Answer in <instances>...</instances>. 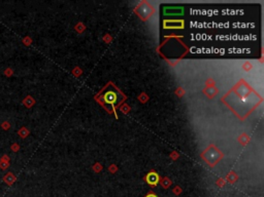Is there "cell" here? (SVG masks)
<instances>
[{
	"instance_id": "8992f818",
	"label": "cell",
	"mask_w": 264,
	"mask_h": 197,
	"mask_svg": "<svg viewBox=\"0 0 264 197\" xmlns=\"http://www.w3.org/2000/svg\"><path fill=\"white\" fill-rule=\"evenodd\" d=\"M3 74H4V76H6V77H11V76H13V74H14V70L11 68L7 67V68L4 69Z\"/></svg>"
},
{
	"instance_id": "3957f363",
	"label": "cell",
	"mask_w": 264,
	"mask_h": 197,
	"mask_svg": "<svg viewBox=\"0 0 264 197\" xmlns=\"http://www.w3.org/2000/svg\"><path fill=\"white\" fill-rule=\"evenodd\" d=\"M104 101L108 104H112V105H115L116 101H117V95H116L115 92H108L107 93H105L104 95Z\"/></svg>"
},
{
	"instance_id": "6da1fadb",
	"label": "cell",
	"mask_w": 264,
	"mask_h": 197,
	"mask_svg": "<svg viewBox=\"0 0 264 197\" xmlns=\"http://www.w3.org/2000/svg\"><path fill=\"white\" fill-rule=\"evenodd\" d=\"M145 182L149 185H151V186H156V185L159 183V176L154 171L150 172V174L145 177Z\"/></svg>"
},
{
	"instance_id": "8fae6325",
	"label": "cell",
	"mask_w": 264,
	"mask_h": 197,
	"mask_svg": "<svg viewBox=\"0 0 264 197\" xmlns=\"http://www.w3.org/2000/svg\"><path fill=\"white\" fill-rule=\"evenodd\" d=\"M23 43L25 44V45H29V44L31 43V38H29V37H25V38L23 39Z\"/></svg>"
},
{
	"instance_id": "ba28073f",
	"label": "cell",
	"mask_w": 264,
	"mask_h": 197,
	"mask_svg": "<svg viewBox=\"0 0 264 197\" xmlns=\"http://www.w3.org/2000/svg\"><path fill=\"white\" fill-rule=\"evenodd\" d=\"M1 129H4V130H8L11 129V123L8 121H3L1 123Z\"/></svg>"
},
{
	"instance_id": "30bf717a",
	"label": "cell",
	"mask_w": 264,
	"mask_h": 197,
	"mask_svg": "<svg viewBox=\"0 0 264 197\" xmlns=\"http://www.w3.org/2000/svg\"><path fill=\"white\" fill-rule=\"evenodd\" d=\"M9 160H11V158H9L8 155H2L1 158H0V161H4V162H9Z\"/></svg>"
},
{
	"instance_id": "52a82bcc",
	"label": "cell",
	"mask_w": 264,
	"mask_h": 197,
	"mask_svg": "<svg viewBox=\"0 0 264 197\" xmlns=\"http://www.w3.org/2000/svg\"><path fill=\"white\" fill-rule=\"evenodd\" d=\"M9 162H4V161H0V168L2 169V171H6L7 168L9 167Z\"/></svg>"
},
{
	"instance_id": "5b68a950",
	"label": "cell",
	"mask_w": 264,
	"mask_h": 197,
	"mask_svg": "<svg viewBox=\"0 0 264 197\" xmlns=\"http://www.w3.org/2000/svg\"><path fill=\"white\" fill-rule=\"evenodd\" d=\"M18 135H19L21 138H23V139H25L27 135H29V130L27 129L26 127H21V129H19V132H18Z\"/></svg>"
},
{
	"instance_id": "9c48e42d",
	"label": "cell",
	"mask_w": 264,
	"mask_h": 197,
	"mask_svg": "<svg viewBox=\"0 0 264 197\" xmlns=\"http://www.w3.org/2000/svg\"><path fill=\"white\" fill-rule=\"evenodd\" d=\"M11 151H13V152H18L20 150L19 144H18V143H14V144L11 146Z\"/></svg>"
},
{
	"instance_id": "277c9868",
	"label": "cell",
	"mask_w": 264,
	"mask_h": 197,
	"mask_svg": "<svg viewBox=\"0 0 264 197\" xmlns=\"http://www.w3.org/2000/svg\"><path fill=\"white\" fill-rule=\"evenodd\" d=\"M23 105H25L27 108H31L32 106L34 105V103H35V101H34V98L31 97V95H27V97L23 100Z\"/></svg>"
},
{
	"instance_id": "7c38bea8",
	"label": "cell",
	"mask_w": 264,
	"mask_h": 197,
	"mask_svg": "<svg viewBox=\"0 0 264 197\" xmlns=\"http://www.w3.org/2000/svg\"><path fill=\"white\" fill-rule=\"evenodd\" d=\"M145 197H158V196L156 195V194H154V193H153V192H150V193L148 194V195L145 196Z\"/></svg>"
},
{
	"instance_id": "7a4b0ae2",
	"label": "cell",
	"mask_w": 264,
	"mask_h": 197,
	"mask_svg": "<svg viewBox=\"0 0 264 197\" xmlns=\"http://www.w3.org/2000/svg\"><path fill=\"white\" fill-rule=\"evenodd\" d=\"M2 180H3V182L7 186H13V184L17 181V177L14 176L13 172H7V174H4Z\"/></svg>"
}]
</instances>
